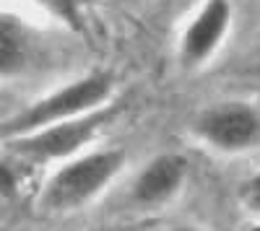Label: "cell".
<instances>
[{"mask_svg":"<svg viewBox=\"0 0 260 231\" xmlns=\"http://www.w3.org/2000/svg\"><path fill=\"white\" fill-rule=\"evenodd\" d=\"M110 94H112V75L110 73H91V75L71 83V86L52 91L50 96L34 101L31 107L8 117L6 122H0V140H11L18 135L34 133L39 128H47L52 122L89 114L104 99H110Z\"/></svg>","mask_w":260,"mask_h":231,"instance_id":"cell-1","label":"cell"},{"mask_svg":"<svg viewBox=\"0 0 260 231\" xmlns=\"http://www.w3.org/2000/svg\"><path fill=\"white\" fill-rule=\"evenodd\" d=\"M125 161L122 151H102V153H89L62 169L50 179L42 205L47 211H73L89 203L102 187L110 182Z\"/></svg>","mask_w":260,"mask_h":231,"instance_id":"cell-2","label":"cell"},{"mask_svg":"<svg viewBox=\"0 0 260 231\" xmlns=\"http://www.w3.org/2000/svg\"><path fill=\"white\" fill-rule=\"evenodd\" d=\"M112 117V109L104 112H89L73 120L52 122L47 128H39L34 133L18 135L8 140L11 153L29 159V161H52V159H65L76 153L81 145H86L94 133L99 130V125H104Z\"/></svg>","mask_w":260,"mask_h":231,"instance_id":"cell-3","label":"cell"},{"mask_svg":"<svg viewBox=\"0 0 260 231\" xmlns=\"http://www.w3.org/2000/svg\"><path fill=\"white\" fill-rule=\"evenodd\" d=\"M195 133L208 140L213 148L245 151L260 138V114L247 104H219L198 117Z\"/></svg>","mask_w":260,"mask_h":231,"instance_id":"cell-4","label":"cell"},{"mask_svg":"<svg viewBox=\"0 0 260 231\" xmlns=\"http://www.w3.org/2000/svg\"><path fill=\"white\" fill-rule=\"evenodd\" d=\"M229 21H232L229 0H208L182 34L180 57L185 65H198L219 47L221 36L229 29Z\"/></svg>","mask_w":260,"mask_h":231,"instance_id":"cell-5","label":"cell"},{"mask_svg":"<svg viewBox=\"0 0 260 231\" xmlns=\"http://www.w3.org/2000/svg\"><path fill=\"white\" fill-rule=\"evenodd\" d=\"M185 172H187V164H185L182 156H175V153L156 156L136 177V182H133V198L141 205L164 203V200H169L172 195L180 190V184L185 179Z\"/></svg>","mask_w":260,"mask_h":231,"instance_id":"cell-6","label":"cell"},{"mask_svg":"<svg viewBox=\"0 0 260 231\" xmlns=\"http://www.w3.org/2000/svg\"><path fill=\"white\" fill-rule=\"evenodd\" d=\"M34 60V36L24 21L0 11V78L21 75Z\"/></svg>","mask_w":260,"mask_h":231,"instance_id":"cell-7","label":"cell"},{"mask_svg":"<svg viewBox=\"0 0 260 231\" xmlns=\"http://www.w3.org/2000/svg\"><path fill=\"white\" fill-rule=\"evenodd\" d=\"M18 187V177L13 172V166H8L6 161H0V198H11Z\"/></svg>","mask_w":260,"mask_h":231,"instance_id":"cell-8","label":"cell"},{"mask_svg":"<svg viewBox=\"0 0 260 231\" xmlns=\"http://www.w3.org/2000/svg\"><path fill=\"white\" fill-rule=\"evenodd\" d=\"M245 200L250 208H255V211H260V174H255L247 184H245Z\"/></svg>","mask_w":260,"mask_h":231,"instance_id":"cell-9","label":"cell"},{"mask_svg":"<svg viewBox=\"0 0 260 231\" xmlns=\"http://www.w3.org/2000/svg\"><path fill=\"white\" fill-rule=\"evenodd\" d=\"M175 231H195V228H190V226H180V228H175Z\"/></svg>","mask_w":260,"mask_h":231,"instance_id":"cell-10","label":"cell"},{"mask_svg":"<svg viewBox=\"0 0 260 231\" xmlns=\"http://www.w3.org/2000/svg\"><path fill=\"white\" fill-rule=\"evenodd\" d=\"M107 231H117V228H107Z\"/></svg>","mask_w":260,"mask_h":231,"instance_id":"cell-11","label":"cell"},{"mask_svg":"<svg viewBox=\"0 0 260 231\" xmlns=\"http://www.w3.org/2000/svg\"><path fill=\"white\" fill-rule=\"evenodd\" d=\"M252 231H260V226H257V228H252Z\"/></svg>","mask_w":260,"mask_h":231,"instance_id":"cell-12","label":"cell"}]
</instances>
